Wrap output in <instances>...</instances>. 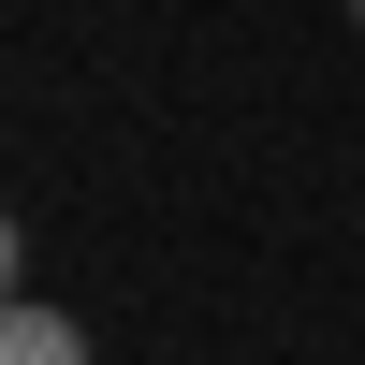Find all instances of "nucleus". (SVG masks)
<instances>
[{
  "label": "nucleus",
  "mask_w": 365,
  "mask_h": 365,
  "mask_svg": "<svg viewBox=\"0 0 365 365\" xmlns=\"http://www.w3.org/2000/svg\"><path fill=\"white\" fill-rule=\"evenodd\" d=\"M0 365H88V322L44 307V292H15V307H0Z\"/></svg>",
  "instance_id": "f257e3e1"
},
{
  "label": "nucleus",
  "mask_w": 365,
  "mask_h": 365,
  "mask_svg": "<svg viewBox=\"0 0 365 365\" xmlns=\"http://www.w3.org/2000/svg\"><path fill=\"white\" fill-rule=\"evenodd\" d=\"M351 15H365V0H351Z\"/></svg>",
  "instance_id": "f03ea898"
}]
</instances>
